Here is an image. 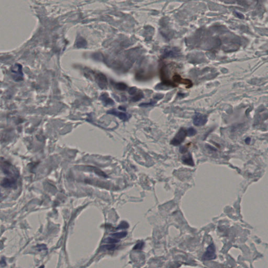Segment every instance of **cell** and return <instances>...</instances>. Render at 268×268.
I'll use <instances>...</instances> for the list:
<instances>
[{"instance_id":"5b68a950","label":"cell","mask_w":268,"mask_h":268,"mask_svg":"<svg viewBox=\"0 0 268 268\" xmlns=\"http://www.w3.org/2000/svg\"><path fill=\"white\" fill-rule=\"evenodd\" d=\"M208 122V117L205 115L199 113H196L193 118L194 125L196 126H201L205 124Z\"/></svg>"},{"instance_id":"7402d4cb","label":"cell","mask_w":268,"mask_h":268,"mask_svg":"<svg viewBox=\"0 0 268 268\" xmlns=\"http://www.w3.org/2000/svg\"><path fill=\"white\" fill-rule=\"evenodd\" d=\"M137 92V88L136 87H131L128 90V93L131 95H134Z\"/></svg>"},{"instance_id":"d4e9b609","label":"cell","mask_w":268,"mask_h":268,"mask_svg":"<svg viewBox=\"0 0 268 268\" xmlns=\"http://www.w3.org/2000/svg\"><path fill=\"white\" fill-rule=\"evenodd\" d=\"M163 95H161V94H157V96L155 97V99H161V98H163Z\"/></svg>"},{"instance_id":"8992f818","label":"cell","mask_w":268,"mask_h":268,"mask_svg":"<svg viewBox=\"0 0 268 268\" xmlns=\"http://www.w3.org/2000/svg\"><path fill=\"white\" fill-rule=\"evenodd\" d=\"M107 113L118 117L119 119L123 121H128V119L131 117L130 115L127 114L125 113L119 112L118 110H115V109H113V110H108V112H107Z\"/></svg>"},{"instance_id":"484cf974","label":"cell","mask_w":268,"mask_h":268,"mask_svg":"<svg viewBox=\"0 0 268 268\" xmlns=\"http://www.w3.org/2000/svg\"><path fill=\"white\" fill-rule=\"evenodd\" d=\"M3 264H4V266H5L6 265V262H5V261L4 260V259H2L1 262V266H3Z\"/></svg>"},{"instance_id":"9c48e42d","label":"cell","mask_w":268,"mask_h":268,"mask_svg":"<svg viewBox=\"0 0 268 268\" xmlns=\"http://www.w3.org/2000/svg\"><path fill=\"white\" fill-rule=\"evenodd\" d=\"M16 179L13 178H4L1 181V185L5 188L12 187L16 184Z\"/></svg>"},{"instance_id":"9a60e30c","label":"cell","mask_w":268,"mask_h":268,"mask_svg":"<svg viewBox=\"0 0 268 268\" xmlns=\"http://www.w3.org/2000/svg\"><path fill=\"white\" fill-rule=\"evenodd\" d=\"M144 97V96H143V94L142 92H140L139 93L136 94V96H134L133 98H131V101H133V102H137V101H138L140 100H141L142 98H143Z\"/></svg>"},{"instance_id":"3957f363","label":"cell","mask_w":268,"mask_h":268,"mask_svg":"<svg viewBox=\"0 0 268 268\" xmlns=\"http://www.w3.org/2000/svg\"><path fill=\"white\" fill-rule=\"evenodd\" d=\"M13 77L15 81L19 82L23 80V73L22 66L19 64H15L11 69Z\"/></svg>"},{"instance_id":"ac0fdd59","label":"cell","mask_w":268,"mask_h":268,"mask_svg":"<svg viewBox=\"0 0 268 268\" xmlns=\"http://www.w3.org/2000/svg\"><path fill=\"white\" fill-rule=\"evenodd\" d=\"M156 101H150L149 103H141V104H139V106H140V107H150V106H154V105L156 104Z\"/></svg>"},{"instance_id":"d6986e66","label":"cell","mask_w":268,"mask_h":268,"mask_svg":"<svg viewBox=\"0 0 268 268\" xmlns=\"http://www.w3.org/2000/svg\"><path fill=\"white\" fill-rule=\"evenodd\" d=\"M129 227V224L127 223L126 222H125V221H124V222H121V224L119 225L118 227H117V229H126L127 228H128Z\"/></svg>"},{"instance_id":"e0dca14e","label":"cell","mask_w":268,"mask_h":268,"mask_svg":"<svg viewBox=\"0 0 268 268\" xmlns=\"http://www.w3.org/2000/svg\"><path fill=\"white\" fill-rule=\"evenodd\" d=\"M116 246L115 245V243H110L109 245L102 246L101 248L107 250H112L116 248Z\"/></svg>"},{"instance_id":"7c38bea8","label":"cell","mask_w":268,"mask_h":268,"mask_svg":"<svg viewBox=\"0 0 268 268\" xmlns=\"http://www.w3.org/2000/svg\"><path fill=\"white\" fill-rule=\"evenodd\" d=\"M127 235V233L126 231H122V232L112 234H110V236L112 237H114L115 238L120 239V238H123L126 237Z\"/></svg>"},{"instance_id":"8fae6325","label":"cell","mask_w":268,"mask_h":268,"mask_svg":"<svg viewBox=\"0 0 268 268\" xmlns=\"http://www.w3.org/2000/svg\"><path fill=\"white\" fill-rule=\"evenodd\" d=\"M101 99L106 105H113L114 104V102L110 98H108L107 95H103L101 96Z\"/></svg>"},{"instance_id":"30bf717a","label":"cell","mask_w":268,"mask_h":268,"mask_svg":"<svg viewBox=\"0 0 268 268\" xmlns=\"http://www.w3.org/2000/svg\"><path fill=\"white\" fill-rule=\"evenodd\" d=\"M182 160L184 164H187L190 166H194L193 160L191 154L190 153H187V155H184L182 158Z\"/></svg>"},{"instance_id":"2e32d148","label":"cell","mask_w":268,"mask_h":268,"mask_svg":"<svg viewBox=\"0 0 268 268\" xmlns=\"http://www.w3.org/2000/svg\"><path fill=\"white\" fill-rule=\"evenodd\" d=\"M105 243H119V240L117 238H115L114 237L112 238V237H108L106 238V239H104V240Z\"/></svg>"},{"instance_id":"ba28073f","label":"cell","mask_w":268,"mask_h":268,"mask_svg":"<svg viewBox=\"0 0 268 268\" xmlns=\"http://www.w3.org/2000/svg\"><path fill=\"white\" fill-rule=\"evenodd\" d=\"M96 79L99 85L102 88H105L107 85V79L106 77L102 73H97L96 75Z\"/></svg>"},{"instance_id":"6da1fadb","label":"cell","mask_w":268,"mask_h":268,"mask_svg":"<svg viewBox=\"0 0 268 268\" xmlns=\"http://www.w3.org/2000/svg\"><path fill=\"white\" fill-rule=\"evenodd\" d=\"M187 135V131L184 128H181L171 141V144L175 146L180 145L185 140Z\"/></svg>"},{"instance_id":"5bb4252c","label":"cell","mask_w":268,"mask_h":268,"mask_svg":"<svg viewBox=\"0 0 268 268\" xmlns=\"http://www.w3.org/2000/svg\"><path fill=\"white\" fill-rule=\"evenodd\" d=\"M91 168L92 169V171H94V172L96 173V174H97L101 176V177H104V178L107 177V175L105 173L103 172L102 170H101L100 169H99L96 168V167H93V166H91Z\"/></svg>"},{"instance_id":"603a6c76","label":"cell","mask_w":268,"mask_h":268,"mask_svg":"<svg viewBox=\"0 0 268 268\" xmlns=\"http://www.w3.org/2000/svg\"><path fill=\"white\" fill-rule=\"evenodd\" d=\"M187 146H183V147H181L180 148V152L182 153V154H184L185 152H187Z\"/></svg>"},{"instance_id":"4316f807","label":"cell","mask_w":268,"mask_h":268,"mask_svg":"<svg viewBox=\"0 0 268 268\" xmlns=\"http://www.w3.org/2000/svg\"><path fill=\"white\" fill-rule=\"evenodd\" d=\"M119 110H125V111L126 110V108H125V107H123V106H119Z\"/></svg>"},{"instance_id":"cb8c5ba5","label":"cell","mask_w":268,"mask_h":268,"mask_svg":"<svg viewBox=\"0 0 268 268\" xmlns=\"http://www.w3.org/2000/svg\"><path fill=\"white\" fill-rule=\"evenodd\" d=\"M38 248L40 249V250L47 249L46 246L44 245H40L38 246Z\"/></svg>"},{"instance_id":"4fadbf2b","label":"cell","mask_w":268,"mask_h":268,"mask_svg":"<svg viewBox=\"0 0 268 268\" xmlns=\"http://www.w3.org/2000/svg\"><path fill=\"white\" fill-rule=\"evenodd\" d=\"M114 87L116 89L120 91H125L127 88V85L125 83L122 82L115 83Z\"/></svg>"},{"instance_id":"52a82bcc","label":"cell","mask_w":268,"mask_h":268,"mask_svg":"<svg viewBox=\"0 0 268 268\" xmlns=\"http://www.w3.org/2000/svg\"><path fill=\"white\" fill-rule=\"evenodd\" d=\"M173 80L175 82L181 83L187 85V88H190L193 85L192 81L189 79H183L179 75H175L173 77Z\"/></svg>"},{"instance_id":"44dd1931","label":"cell","mask_w":268,"mask_h":268,"mask_svg":"<svg viewBox=\"0 0 268 268\" xmlns=\"http://www.w3.org/2000/svg\"><path fill=\"white\" fill-rule=\"evenodd\" d=\"M143 246H144V243L143 241H140L134 246L133 249L134 250L141 249L143 248Z\"/></svg>"},{"instance_id":"7a4b0ae2","label":"cell","mask_w":268,"mask_h":268,"mask_svg":"<svg viewBox=\"0 0 268 268\" xmlns=\"http://www.w3.org/2000/svg\"><path fill=\"white\" fill-rule=\"evenodd\" d=\"M2 170L5 175H7L10 178L17 179L18 177V172L15 169L13 168L11 164L8 162L4 161L1 164Z\"/></svg>"},{"instance_id":"ffe728a7","label":"cell","mask_w":268,"mask_h":268,"mask_svg":"<svg viewBox=\"0 0 268 268\" xmlns=\"http://www.w3.org/2000/svg\"><path fill=\"white\" fill-rule=\"evenodd\" d=\"M196 131L193 127H190L189 128L187 129V134L189 136H193L196 135Z\"/></svg>"},{"instance_id":"277c9868","label":"cell","mask_w":268,"mask_h":268,"mask_svg":"<svg viewBox=\"0 0 268 268\" xmlns=\"http://www.w3.org/2000/svg\"><path fill=\"white\" fill-rule=\"evenodd\" d=\"M216 258L215 254V248L214 245L212 243L208 247L206 251L203 256V260L204 261L213 260Z\"/></svg>"}]
</instances>
